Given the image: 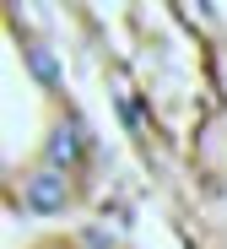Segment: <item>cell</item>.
I'll list each match as a JSON object with an SVG mask.
<instances>
[{
    "label": "cell",
    "mask_w": 227,
    "mask_h": 249,
    "mask_svg": "<svg viewBox=\"0 0 227 249\" xmlns=\"http://www.w3.org/2000/svg\"><path fill=\"white\" fill-rule=\"evenodd\" d=\"M33 71H38L43 81H60V65H54V54H33Z\"/></svg>",
    "instance_id": "cell-3"
},
{
    "label": "cell",
    "mask_w": 227,
    "mask_h": 249,
    "mask_svg": "<svg viewBox=\"0 0 227 249\" xmlns=\"http://www.w3.org/2000/svg\"><path fill=\"white\" fill-rule=\"evenodd\" d=\"M60 200H65V184L54 174H43V179L27 184V206H33V212H60Z\"/></svg>",
    "instance_id": "cell-1"
},
{
    "label": "cell",
    "mask_w": 227,
    "mask_h": 249,
    "mask_svg": "<svg viewBox=\"0 0 227 249\" xmlns=\"http://www.w3.org/2000/svg\"><path fill=\"white\" fill-rule=\"evenodd\" d=\"M81 146H87V141H81V124L70 119L65 130L54 136V146H49V152H54V162H76V157H81Z\"/></svg>",
    "instance_id": "cell-2"
}]
</instances>
